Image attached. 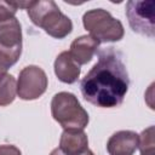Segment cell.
<instances>
[{"instance_id": "1", "label": "cell", "mask_w": 155, "mask_h": 155, "mask_svg": "<svg viewBox=\"0 0 155 155\" xmlns=\"http://www.w3.org/2000/svg\"><path fill=\"white\" fill-rule=\"evenodd\" d=\"M130 78L121 53L114 47L101 50L97 63L84 76L80 90L84 98L99 108H115L122 104L128 91Z\"/></svg>"}, {"instance_id": "2", "label": "cell", "mask_w": 155, "mask_h": 155, "mask_svg": "<svg viewBox=\"0 0 155 155\" xmlns=\"http://www.w3.org/2000/svg\"><path fill=\"white\" fill-rule=\"evenodd\" d=\"M27 11L30 21L54 39H63L73 30L71 19L65 16L52 0L33 1Z\"/></svg>"}, {"instance_id": "3", "label": "cell", "mask_w": 155, "mask_h": 155, "mask_svg": "<svg viewBox=\"0 0 155 155\" xmlns=\"http://www.w3.org/2000/svg\"><path fill=\"white\" fill-rule=\"evenodd\" d=\"M51 114L64 130H84L90 120L87 111L70 92H58L53 96Z\"/></svg>"}, {"instance_id": "4", "label": "cell", "mask_w": 155, "mask_h": 155, "mask_svg": "<svg viewBox=\"0 0 155 155\" xmlns=\"http://www.w3.org/2000/svg\"><path fill=\"white\" fill-rule=\"evenodd\" d=\"M82 24L91 36L99 42H115L124 38L122 23L103 8H93L84 13Z\"/></svg>"}, {"instance_id": "5", "label": "cell", "mask_w": 155, "mask_h": 155, "mask_svg": "<svg viewBox=\"0 0 155 155\" xmlns=\"http://www.w3.org/2000/svg\"><path fill=\"white\" fill-rule=\"evenodd\" d=\"M126 17L133 31L153 38L155 34V2L131 0L126 4Z\"/></svg>"}, {"instance_id": "6", "label": "cell", "mask_w": 155, "mask_h": 155, "mask_svg": "<svg viewBox=\"0 0 155 155\" xmlns=\"http://www.w3.org/2000/svg\"><path fill=\"white\" fill-rule=\"evenodd\" d=\"M47 85L46 73L38 65H28L19 71L17 94L23 101H33L45 93Z\"/></svg>"}, {"instance_id": "7", "label": "cell", "mask_w": 155, "mask_h": 155, "mask_svg": "<svg viewBox=\"0 0 155 155\" xmlns=\"http://www.w3.org/2000/svg\"><path fill=\"white\" fill-rule=\"evenodd\" d=\"M0 50L15 61L22 53V29L16 17L0 21Z\"/></svg>"}, {"instance_id": "8", "label": "cell", "mask_w": 155, "mask_h": 155, "mask_svg": "<svg viewBox=\"0 0 155 155\" xmlns=\"http://www.w3.org/2000/svg\"><path fill=\"white\" fill-rule=\"evenodd\" d=\"M139 136L134 131H117L107 143V150L110 155H132L138 149Z\"/></svg>"}, {"instance_id": "9", "label": "cell", "mask_w": 155, "mask_h": 155, "mask_svg": "<svg viewBox=\"0 0 155 155\" xmlns=\"http://www.w3.org/2000/svg\"><path fill=\"white\" fill-rule=\"evenodd\" d=\"M99 44L101 42L93 36H91L90 34L81 35L71 42L70 50L68 52L79 65L87 64L94 56Z\"/></svg>"}, {"instance_id": "10", "label": "cell", "mask_w": 155, "mask_h": 155, "mask_svg": "<svg viewBox=\"0 0 155 155\" xmlns=\"http://www.w3.org/2000/svg\"><path fill=\"white\" fill-rule=\"evenodd\" d=\"M81 73L80 65L71 58L68 51L61 52L54 61V74L64 84H74Z\"/></svg>"}, {"instance_id": "11", "label": "cell", "mask_w": 155, "mask_h": 155, "mask_svg": "<svg viewBox=\"0 0 155 155\" xmlns=\"http://www.w3.org/2000/svg\"><path fill=\"white\" fill-rule=\"evenodd\" d=\"M59 148L68 155H80L88 149L87 134L82 130H64L59 139Z\"/></svg>"}, {"instance_id": "12", "label": "cell", "mask_w": 155, "mask_h": 155, "mask_svg": "<svg viewBox=\"0 0 155 155\" xmlns=\"http://www.w3.org/2000/svg\"><path fill=\"white\" fill-rule=\"evenodd\" d=\"M17 94V82L11 74H6L0 80V107L11 104Z\"/></svg>"}, {"instance_id": "13", "label": "cell", "mask_w": 155, "mask_h": 155, "mask_svg": "<svg viewBox=\"0 0 155 155\" xmlns=\"http://www.w3.org/2000/svg\"><path fill=\"white\" fill-rule=\"evenodd\" d=\"M139 136L138 148L140 155H155V140H154V126H149Z\"/></svg>"}, {"instance_id": "14", "label": "cell", "mask_w": 155, "mask_h": 155, "mask_svg": "<svg viewBox=\"0 0 155 155\" xmlns=\"http://www.w3.org/2000/svg\"><path fill=\"white\" fill-rule=\"evenodd\" d=\"M17 10L12 6L10 1L0 0V21H5L8 18H13Z\"/></svg>"}, {"instance_id": "15", "label": "cell", "mask_w": 155, "mask_h": 155, "mask_svg": "<svg viewBox=\"0 0 155 155\" xmlns=\"http://www.w3.org/2000/svg\"><path fill=\"white\" fill-rule=\"evenodd\" d=\"M17 61H15L12 57H10L7 53L0 50V80L7 74V69L12 67Z\"/></svg>"}, {"instance_id": "16", "label": "cell", "mask_w": 155, "mask_h": 155, "mask_svg": "<svg viewBox=\"0 0 155 155\" xmlns=\"http://www.w3.org/2000/svg\"><path fill=\"white\" fill-rule=\"evenodd\" d=\"M0 155H22V153L12 144H2L0 145Z\"/></svg>"}, {"instance_id": "17", "label": "cell", "mask_w": 155, "mask_h": 155, "mask_svg": "<svg viewBox=\"0 0 155 155\" xmlns=\"http://www.w3.org/2000/svg\"><path fill=\"white\" fill-rule=\"evenodd\" d=\"M50 155H68V154H65L61 148H56V149H53V150L51 151Z\"/></svg>"}, {"instance_id": "18", "label": "cell", "mask_w": 155, "mask_h": 155, "mask_svg": "<svg viewBox=\"0 0 155 155\" xmlns=\"http://www.w3.org/2000/svg\"><path fill=\"white\" fill-rule=\"evenodd\" d=\"M80 155H94V154H93V151H91L90 149H87V150H85V151H84L82 154H80Z\"/></svg>"}]
</instances>
